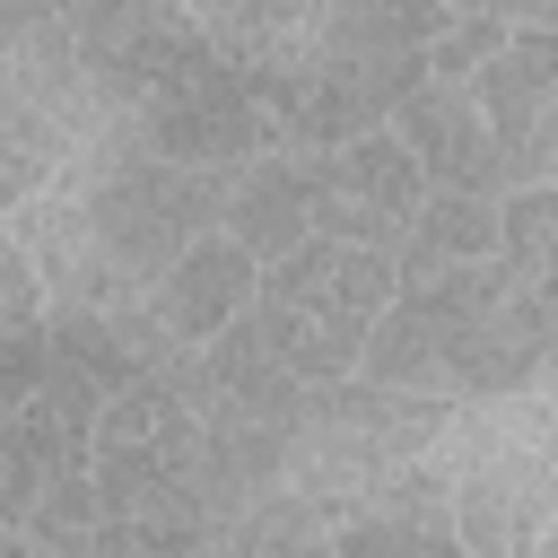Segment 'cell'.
I'll use <instances>...</instances> for the list:
<instances>
[{"instance_id": "6da1fadb", "label": "cell", "mask_w": 558, "mask_h": 558, "mask_svg": "<svg viewBox=\"0 0 558 558\" xmlns=\"http://www.w3.org/2000/svg\"><path fill=\"white\" fill-rule=\"evenodd\" d=\"M201 26L244 70L270 140L331 157L366 131H392V113L427 78V52L453 26V9H427V0H331V9L262 0V9H201Z\"/></svg>"}, {"instance_id": "7a4b0ae2", "label": "cell", "mask_w": 558, "mask_h": 558, "mask_svg": "<svg viewBox=\"0 0 558 558\" xmlns=\"http://www.w3.org/2000/svg\"><path fill=\"white\" fill-rule=\"evenodd\" d=\"M70 44H78V70L105 105V122L166 157V166H192V174H235L253 166L270 140L244 70L209 44L201 9H70Z\"/></svg>"}, {"instance_id": "3957f363", "label": "cell", "mask_w": 558, "mask_h": 558, "mask_svg": "<svg viewBox=\"0 0 558 558\" xmlns=\"http://www.w3.org/2000/svg\"><path fill=\"white\" fill-rule=\"evenodd\" d=\"M558 357V314L506 279V262H471L445 279H410L366 340V384L436 401V410H497L532 392Z\"/></svg>"}, {"instance_id": "277c9868", "label": "cell", "mask_w": 558, "mask_h": 558, "mask_svg": "<svg viewBox=\"0 0 558 558\" xmlns=\"http://www.w3.org/2000/svg\"><path fill=\"white\" fill-rule=\"evenodd\" d=\"M427 462L462 558H532L558 514V392L532 384L497 410H453Z\"/></svg>"}, {"instance_id": "5b68a950", "label": "cell", "mask_w": 558, "mask_h": 558, "mask_svg": "<svg viewBox=\"0 0 558 558\" xmlns=\"http://www.w3.org/2000/svg\"><path fill=\"white\" fill-rule=\"evenodd\" d=\"M87 480L113 514L122 558L166 549V541H201L209 506H201V410H192V392L174 375H148L131 392H113L105 418H96Z\"/></svg>"}, {"instance_id": "8992f818", "label": "cell", "mask_w": 558, "mask_h": 558, "mask_svg": "<svg viewBox=\"0 0 558 558\" xmlns=\"http://www.w3.org/2000/svg\"><path fill=\"white\" fill-rule=\"evenodd\" d=\"M392 296H401L392 253L314 235V244L288 253L279 270H262V305L244 314V331H253L305 392H331V384H349V375L366 366V340H375V323L392 314Z\"/></svg>"}, {"instance_id": "52a82bcc", "label": "cell", "mask_w": 558, "mask_h": 558, "mask_svg": "<svg viewBox=\"0 0 558 558\" xmlns=\"http://www.w3.org/2000/svg\"><path fill=\"white\" fill-rule=\"evenodd\" d=\"M514 44L480 70V113L497 140V183L506 192H549L558 183V9H506Z\"/></svg>"}, {"instance_id": "ba28073f", "label": "cell", "mask_w": 558, "mask_h": 558, "mask_svg": "<svg viewBox=\"0 0 558 558\" xmlns=\"http://www.w3.org/2000/svg\"><path fill=\"white\" fill-rule=\"evenodd\" d=\"M427 209V174L392 131H366L349 148L323 157V235L331 244H366V253H401L410 227Z\"/></svg>"}, {"instance_id": "9c48e42d", "label": "cell", "mask_w": 558, "mask_h": 558, "mask_svg": "<svg viewBox=\"0 0 558 558\" xmlns=\"http://www.w3.org/2000/svg\"><path fill=\"white\" fill-rule=\"evenodd\" d=\"M392 140L418 157L427 192L506 201V183H497V140H488V113H480V78H445V70H427V78L401 96Z\"/></svg>"}, {"instance_id": "30bf717a", "label": "cell", "mask_w": 558, "mask_h": 558, "mask_svg": "<svg viewBox=\"0 0 558 558\" xmlns=\"http://www.w3.org/2000/svg\"><path fill=\"white\" fill-rule=\"evenodd\" d=\"M218 235H235L262 270H279L288 253H305L323 235V157L305 148H262L253 166L227 174V218Z\"/></svg>"}, {"instance_id": "8fae6325", "label": "cell", "mask_w": 558, "mask_h": 558, "mask_svg": "<svg viewBox=\"0 0 558 558\" xmlns=\"http://www.w3.org/2000/svg\"><path fill=\"white\" fill-rule=\"evenodd\" d=\"M253 305H262V262H253L235 235H201V244L148 288V323H157L183 357H201L209 340H227Z\"/></svg>"}, {"instance_id": "7c38bea8", "label": "cell", "mask_w": 558, "mask_h": 558, "mask_svg": "<svg viewBox=\"0 0 558 558\" xmlns=\"http://www.w3.org/2000/svg\"><path fill=\"white\" fill-rule=\"evenodd\" d=\"M471 262H497V201H462V192H427L410 244L392 253L401 288L410 279H445V270H471Z\"/></svg>"}, {"instance_id": "4fadbf2b", "label": "cell", "mask_w": 558, "mask_h": 558, "mask_svg": "<svg viewBox=\"0 0 558 558\" xmlns=\"http://www.w3.org/2000/svg\"><path fill=\"white\" fill-rule=\"evenodd\" d=\"M497 262H506V279L523 296H541L558 314V183L497 201Z\"/></svg>"}, {"instance_id": "5bb4252c", "label": "cell", "mask_w": 558, "mask_h": 558, "mask_svg": "<svg viewBox=\"0 0 558 558\" xmlns=\"http://www.w3.org/2000/svg\"><path fill=\"white\" fill-rule=\"evenodd\" d=\"M0 340H52V296L26 253V235L0 218Z\"/></svg>"}, {"instance_id": "9a60e30c", "label": "cell", "mask_w": 558, "mask_h": 558, "mask_svg": "<svg viewBox=\"0 0 558 558\" xmlns=\"http://www.w3.org/2000/svg\"><path fill=\"white\" fill-rule=\"evenodd\" d=\"M0 558H44V549H35L26 532H9V523H0Z\"/></svg>"}, {"instance_id": "2e32d148", "label": "cell", "mask_w": 558, "mask_h": 558, "mask_svg": "<svg viewBox=\"0 0 558 558\" xmlns=\"http://www.w3.org/2000/svg\"><path fill=\"white\" fill-rule=\"evenodd\" d=\"M532 558H558V514H549V532H541V549Z\"/></svg>"}, {"instance_id": "e0dca14e", "label": "cell", "mask_w": 558, "mask_h": 558, "mask_svg": "<svg viewBox=\"0 0 558 558\" xmlns=\"http://www.w3.org/2000/svg\"><path fill=\"white\" fill-rule=\"evenodd\" d=\"M541 384H549V392H558V357H549V375H541Z\"/></svg>"}]
</instances>
